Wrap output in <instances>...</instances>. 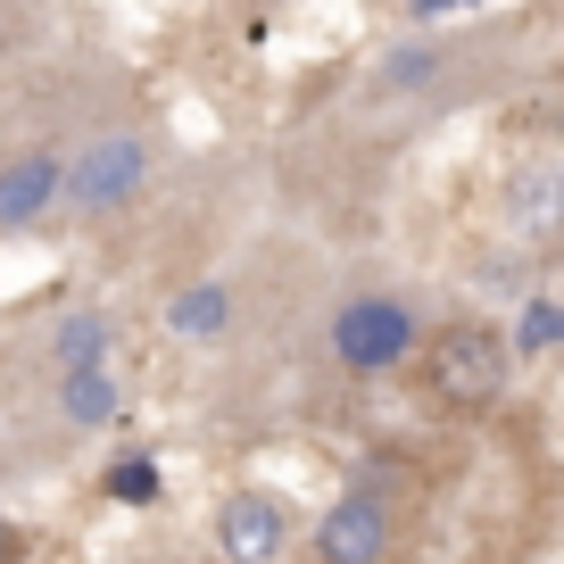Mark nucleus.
Masks as SVG:
<instances>
[{"instance_id":"nucleus-1","label":"nucleus","mask_w":564,"mask_h":564,"mask_svg":"<svg viewBox=\"0 0 564 564\" xmlns=\"http://www.w3.org/2000/svg\"><path fill=\"white\" fill-rule=\"evenodd\" d=\"M507 340L490 333V324H441V333L423 340V390L441 406H465V415H481V406L507 399Z\"/></svg>"},{"instance_id":"nucleus-2","label":"nucleus","mask_w":564,"mask_h":564,"mask_svg":"<svg viewBox=\"0 0 564 564\" xmlns=\"http://www.w3.org/2000/svg\"><path fill=\"white\" fill-rule=\"evenodd\" d=\"M415 340H423V324H415L406 300H349L333 316V357L349 373H390Z\"/></svg>"},{"instance_id":"nucleus-3","label":"nucleus","mask_w":564,"mask_h":564,"mask_svg":"<svg viewBox=\"0 0 564 564\" xmlns=\"http://www.w3.org/2000/svg\"><path fill=\"white\" fill-rule=\"evenodd\" d=\"M141 175H150V150H141L133 133H108L58 175V192H67L75 208H124V199L141 192Z\"/></svg>"},{"instance_id":"nucleus-4","label":"nucleus","mask_w":564,"mask_h":564,"mask_svg":"<svg viewBox=\"0 0 564 564\" xmlns=\"http://www.w3.org/2000/svg\"><path fill=\"white\" fill-rule=\"evenodd\" d=\"M216 547H225V564H274L291 547V507L274 490H232L216 507Z\"/></svg>"},{"instance_id":"nucleus-5","label":"nucleus","mask_w":564,"mask_h":564,"mask_svg":"<svg viewBox=\"0 0 564 564\" xmlns=\"http://www.w3.org/2000/svg\"><path fill=\"white\" fill-rule=\"evenodd\" d=\"M390 556V507L373 490H340L316 523V564H382Z\"/></svg>"},{"instance_id":"nucleus-6","label":"nucleus","mask_w":564,"mask_h":564,"mask_svg":"<svg viewBox=\"0 0 564 564\" xmlns=\"http://www.w3.org/2000/svg\"><path fill=\"white\" fill-rule=\"evenodd\" d=\"M507 232H523V241H556L564 232V166H523V175H507Z\"/></svg>"},{"instance_id":"nucleus-7","label":"nucleus","mask_w":564,"mask_h":564,"mask_svg":"<svg viewBox=\"0 0 564 564\" xmlns=\"http://www.w3.org/2000/svg\"><path fill=\"white\" fill-rule=\"evenodd\" d=\"M58 175H67V166H58L51 150H34V159H18V166H0V232L34 225V216L58 199Z\"/></svg>"},{"instance_id":"nucleus-8","label":"nucleus","mask_w":564,"mask_h":564,"mask_svg":"<svg viewBox=\"0 0 564 564\" xmlns=\"http://www.w3.org/2000/svg\"><path fill=\"white\" fill-rule=\"evenodd\" d=\"M108 357V316H67L58 324V373H91Z\"/></svg>"},{"instance_id":"nucleus-9","label":"nucleus","mask_w":564,"mask_h":564,"mask_svg":"<svg viewBox=\"0 0 564 564\" xmlns=\"http://www.w3.org/2000/svg\"><path fill=\"white\" fill-rule=\"evenodd\" d=\"M108 415H117V382H108V366L67 373V423H108Z\"/></svg>"},{"instance_id":"nucleus-10","label":"nucleus","mask_w":564,"mask_h":564,"mask_svg":"<svg viewBox=\"0 0 564 564\" xmlns=\"http://www.w3.org/2000/svg\"><path fill=\"white\" fill-rule=\"evenodd\" d=\"M100 490L117 498V507H150V498H159V465L133 448V457H117V465L100 474Z\"/></svg>"},{"instance_id":"nucleus-11","label":"nucleus","mask_w":564,"mask_h":564,"mask_svg":"<svg viewBox=\"0 0 564 564\" xmlns=\"http://www.w3.org/2000/svg\"><path fill=\"white\" fill-rule=\"evenodd\" d=\"M166 324L192 340H216V324H225V291H183L175 307H166Z\"/></svg>"},{"instance_id":"nucleus-12","label":"nucleus","mask_w":564,"mask_h":564,"mask_svg":"<svg viewBox=\"0 0 564 564\" xmlns=\"http://www.w3.org/2000/svg\"><path fill=\"white\" fill-rule=\"evenodd\" d=\"M564 340V307H523V349H556Z\"/></svg>"},{"instance_id":"nucleus-13","label":"nucleus","mask_w":564,"mask_h":564,"mask_svg":"<svg viewBox=\"0 0 564 564\" xmlns=\"http://www.w3.org/2000/svg\"><path fill=\"white\" fill-rule=\"evenodd\" d=\"M0 564H18V523L0 514Z\"/></svg>"},{"instance_id":"nucleus-14","label":"nucleus","mask_w":564,"mask_h":564,"mask_svg":"<svg viewBox=\"0 0 564 564\" xmlns=\"http://www.w3.org/2000/svg\"><path fill=\"white\" fill-rule=\"evenodd\" d=\"M406 9H415V18H441V9H465V0H406Z\"/></svg>"}]
</instances>
